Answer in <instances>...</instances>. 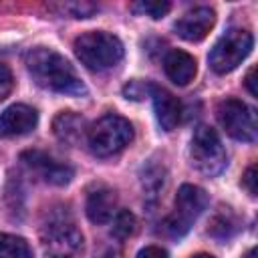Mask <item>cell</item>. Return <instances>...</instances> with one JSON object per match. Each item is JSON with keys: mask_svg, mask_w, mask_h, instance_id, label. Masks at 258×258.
Returning <instances> with one entry per match:
<instances>
[{"mask_svg": "<svg viewBox=\"0 0 258 258\" xmlns=\"http://www.w3.org/2000/svg\"><path fill=\"white\" fill-rule=\"evenodd\" d=\"M137 258H169V254L161 246H145L139 250Z\"/></svg>", "mask_w": 258, "mask_h": 258, "instance_id": "25", "label": "cell"}, {"mask_svg": "<svg viewBox=\"0 0 258 258\" xmlns=\"http://www.w3.org/2000/svg\"><path fill=\"white\" fill-rule=\"evenodd\" d=\"M26 69L34 83L42 89L69 97H81L87 93V87L77 75L75 67L62 54L48 46H36L28 50Z\"/></svg>", "mask_w": 258, "mask_h": 258, "instance_id": "1", "label": "cell"}, {"mask_svg": "<svg viewBox=\"0 0 258 258\" xmlns=\"http://www.w3.org/2000/svg\"><path fill=\"white\" fill-rule=\"evenodd\" d=\"M191 258H214L212 254H196V256H191Z\"/></svg>", "mask_w": 258, "mask_h": 258, "instance_id": "28", "label": "cell"}, {"mask_svg": "<svg viewBox=\"0 0 258 258\" xmlns=\"http://www.w3.org/2000/svg\"><path fill=\"white\" fill-rule=\"evenodd\" d=\"M189 157H191L194 167L200 173L208 175V177H214V175L222 173L226 163H228L226 149L220 141V135L210 125L196 127V131L191 135Z\"/></svg>", "mask_w": 258, "mask_h": 258, "instance_id": "5", "label": "cell"}, {"mask_svg": "<svg viewBox=\"0 0 258 258\" xmlns=\"http://www.w3.org/2000/svg\"><path fill=\"white\" fill-rule=\"evenodd\" d=\"M238 222L234 220V216H232V212L226 208L224 212H220V214H216L214 216V220H212V224H210V232L214 234V236H218V238H228V236H232L234 232H236V226Z\"/></svg>", "mask_w": 258, "mask_h": 258, "instance_id": "19", "label": "cell"}, {"mask_svg": "<svg viewBox=\"0 0 258 258\" xmlns=\"http://www.w3.org/2000/svg\"><path fill=\"white\" fill-rule=\"evenodd\" d=\"M38 123V113L22 103L10 105L0 113V137H18L30 133Z\"/></svg>", "mask_w": 258, "mask_h": 258, "instance_id": "10", "label": "cell"}, {"mask_svg": "<svg viewBox=\"0 0 258 258\" xmlns=\"http://www.w3.org/2000/svg\"><path fill=\"white\" fill-rule=\"evenodd\" d=\"M87 216L93 224L101 226L113 220V216L117 214V196L111 187L107 185H97L89 191L87 196Z\"/></svg>", "mask_w": 258, "mask_h": 258, "instance_id": "11", "label": "cell"}, {"mask_svg": "<svg viewBox=\"0 0 258 258\" xmlns=\"http://www.w3.org/2000/svg\"><path fill=\"white\" fill-rule=\"evenodd\" d=\"M163 69H165V75L169 77L171 83L185 87L187 83L194 81L196 71H198V62L189 52L179 50V48H171L163 58Z\"/></svg>", "mask_w": 258, "mask_h": 258, "instance_id": "14", "label": "cell"}, {"mask_svg": "<svg viewBox=\"0 0 258 258\" xmlns=\"http://www.w3.org/2000/svg\"><path fill=\"white\" fill-rule=\"evenodd\" d=\"M22 161L32 169L36 171L46 183H52V185H67L71 179H73V167L67 165V163H60L56 159H52L48 153L44 151H24L22 153Z\"/></svg>", "mask_w": 258, "mask_h": 258, "instance_id": "8", "label": "cell"}, {"mask_svg": "<svg viewBox=\"0 0 258 258\" xmlns=\"http://www.w3.org/2000/svg\"><path fill=\"white\" fill-rule=\"evenodd\" d=\"M151 97H153V109H155V117L161 125L163 131H171L177 127L179 119H181V103L177 101L175 95H171L167 89L163 87H155L151 89Z\"/></svg>", "mask_w": 258, "mask_h": 258, "instance_id": "13", "label": "cell"}, {"mask_svg": "<svg viewBox=\"0 0 258 258\" xmlns=\"http://www.w3.org/2000/svg\"><path fill=\"white\" fill-rule=\"evenodd\" d=\"M0 258H34L28 242L14 234H0Z\"/></svg>", "mask_w": 258, "mask_h": 258, "instance_id": "16", "label": "cell"}, {"mask_svg": "<svg viewBox=\"0 0 258 258\" xmlns=\"http://www.w3.org/2000/svg\"><path fill=\"white\" fill-rule=\"evenodd\" d=\"M244 83H246V89L250 91V95H252V97H258V87H256V67H252V69L246 73Z\"/></svg>", "mask_w": 258, "mask_h": 258, "instance_id": "26", "label": "cell"}, {"mask_svg": "<svg viewBox=\"0 0 258 258\" xmlns=\"http://www.w3.org/2000/svg\"><path fill=\"white\" fill-rule=\"evenodd\" d=\"M256 181H258V177H256V165H250L248 169H246V173L242 175V185L248 189V194L254 198L256 194H258V187H256Z\"/></svg>", "mask_w": 258, "mask_h": 258, "instance_id": "24", "label": "cell"}, {"mask_svg": "<svg viewBox=\"0 0 258 258\" xmlns=\"http://www.w3.org/2000/svg\"><path fill=\"white\" fill-rule=\"evenodd\" d=\"M133 12L137 14H143V16H149V18H163L169 10H171V4L165 2V0H141V2H135L131 6Z\"/></svg>", "mask_w": 258, "mask_h": 258, "instance_id": "20", "label": "cell"}, {"mask_svg": "<svg viewBox=\"0 0 258 258\" xmlns=\"http://www.w3.org/2000/svg\"><path fill=\"white\" fill-rule=\"evenodd\" d=\"M48 8L54 10L58 16H69V18H89L99 10V6L93 2H58V4H50Z\"/></svg>", "mask_w": 258, "mask_h": 258, "instance_id": "17", "label": "cell"}, {"mask_svg": "<svg viewBox=\"0 0 258 258\" xmlns=\"http://www.w3.org/2000/svg\"><path fill=\"white\" fill-rule=\"evenodd\" d=\"M153 85L151 83H145V81H129L125 87H123V95L127 99H133V101H141L147 93H151Z\"/></svg>", "mask_w": 258, "mask_h": 258, "instance_id": "21", "label": "cell"}, {"mask_svg": "<svg viewBox=\"0 0 258 258\" xmlns=\"http://www.w3.org/2000/svg\"><path fill=\"white\" fill-rule=\"evenodd\" d=\"M87 121L75 111H60L52 119V133L67 145H79L83 137L87 139Z\"/></svg>", "mask_w": 258, "mask_h": 258, "instance_id": "15", "label": "cell"}, {"mask_svg": "<svg viewBox=\"0 0 258 258\" xmlns=\"http://www.w3.org/2000/svg\"><path fill=\"white\" fill-rule=\"evenodd\" d=\"M244 258H256V248H250V250H248V254H246Z\"/></svg>", "mask_w": 258, "mask_h": 258, "instance_id": "27", "label": "cell"}, {"mask_svg": "<svg viewBox=\"0 0 258 258\" xmlns=\"http://www.w3.org/2000/svg\"><path fill=\"white\" fill-rule=\"evenodd\" d=\"M208 202H210L208 194L202 187L194 183H183L175 194V216L191 224L196 218L204 214V210L208 208Z\"/></svg>", "mask_w": 258, "mask_h": 258, "instance_id": "12", "label": "cell"}, {"mask_svg": "<svg viewBox=\"0 0 258 258\" xmlns=\"http://www.w3.org/2000/svg\"><path fill=\"white\" fill-rule=\"evenodd\" d=\"M216 115H218V123L232 139L246 141V143L256 141V135H258L256 113L244 101L234 99V97L224 99V101H220Z\"/></svg>", "mask_w": 258, "mask_h": 258, "instance_id": "7", "label": "cell"}, {"mask_svg": "<svg viewBox=\"0 0 258 258\" xmlns=\"http://www.w3.org/2000/svg\"><path fill=\"white\" fill-rule=\"evenodd\" d=\"M14 89V77H12V71L0 60V101L6 99Z\"/></svg>", "mask_w": 258, "mask_h": 258, "instance_id": "23", "label": "cell"}, {"mask_svg": "<svg viewBox=\"0 0 258 258\" xmlns=\"http://www.w3.org/2000/svg\"><path fill=\"white\" fill-rule=\"evenodd\" d=\"M77 58L91 71H107L121 62L123 42L105 30H91L75 40Z\"/></svg>", "mask_w": 258, "mask_h": 258, "instance_id": "2", "label": "cell"}, {"mask_svg": "<svg viewBox=\"0 0 258 258\" xmlns=\"http://www.w3.org/2000/svg\"><path fill=\"white\" fill-rule=\"evenodd\" d=\"M163 230H165L171 238H181V236L189 230V224H187V222H183L179 216L171 214V216H167V218H165V222H163Z\"/></svg>", "mask_w": 258, "mask_h": 258, "instance_id": "22", "label": "cell"}, {"mask_svg": "<svg viewBox=\"0 0 258 258\" xmlns=\"http://www.w3.org/2000/svg\"><path fill=\"white\" fill-rule=\"evenodd\" d=\"M44 258H81L85 240L73 220L64 216L50 218L40 230Z\"/></svg>", "mask_w": 258, "mask_h": 258, "instance_id": "4", "label": "cell"}, {"mask_svg": "<svg viewBox=\"0 0 258 258\" xmlns=\"http://www.w3.org/2000/svg\"><path fill=\"white\" fill-rule=\"evenodd\" d=\"M254 38L244 28H230L226 34L218 38V42L210 50V67L218 75H226L234 71L252 50Z\"/></svg>", "mask_w": 258, "mask_h": 258, "instance_id": "6", "label": "cell"}, {"mask_svg": "<svg viewBox=\"0 0 258 258\" xmlns=\"http://www.w3.org/2000/svg\"><path fill=\"white\" fill-rule=\"evenodd\" d=\"M133 141V125L117 115L107 113L87 129V145L97 157H111Z\"/></svg>", "mask_w": 258, "mask_h": 258, "instance_id": "3", "label": "cell"}, {"mask_svg": "<svg viewBox=\"0 0 258 258\" xmlns=\"http://www.w3.org/2000/svg\"><path fill=\"white\" fill-rule=\"evenodd\" d=\"M214 24H216V12L210 6H198L185 12L175 22V32L187 42H200L210 34Z\"/></svg>", "mask_w": 258, "mask_h": 258, "instance_id": "9", "label": "cell"}, {"mask_svg": "<svg viewBox=\"0 0 258 258\" xmlns=\"http://www.w3.org/2000/svg\"><path fill=\"white\" fill-rule=\"evenodd\" d=\"M137 230V220L129 210H117V214L113 216V236L119 240H125L129 236H133V232Z\"/></svg>", "mask_w": 258, "mask_h": 258, "instance_id": "18", "label": "cell"}]
</instances>
